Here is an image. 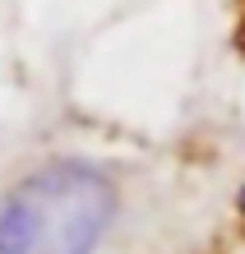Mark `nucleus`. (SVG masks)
<instances>
[{"label": "nucleus", "instance_id": "1", "mask_svg": "<svg viewBox=\"0 0 245 254\" xmlns=\"http://www.w3.org/2000/svg\"><path fill=\"white\" fill-rule=\"evenodd\" d=\"M116 181L93 162L60 157L0 194V254H93L116 222Z\"/></svg>", "mask_w": 245, "mask_h": 254}, {"label": "nucleus", "instance_id": "2", "mask_svg": "<svg viewBox=\"0 0 245 254\" xmlns=\"http://www.w3.org/2000/svg\"><path fill=\"white\" fill-rule=\"evenodd\" d=\"M236 47L245 51V0H241V19H236Z\"/></svg>", "mask_w": 245, "mask_h": 254}, {"label": "nucleus", "instance_id": "3", "mask_svg": "<svg viewBox=\"0 0 245 254\" xmlns=\"http://www.w3.org/2000/svg\"><path fill=\"white\" fill-rule=\"evenodd\" d=\"M236 208H241V213H245V185H241V194H236Z\"/></svg>", "mask_w": 245, "mask_h": 254}]
</instances>
